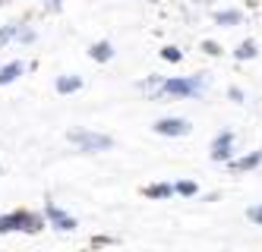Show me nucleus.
<instances>
[{"label": "nucleus", "mask_w": 262, "mask_h": 252, "mask_svg": "<svg viewBox=\"0 0 262 252\" xmlns=\"http://www.w3.org/2000/svg\"><path fill=\"white\" fill-rule=\"evenodd\" d=\"M202 51L209 54V57H218V54H221V48H218L215 41H202Z\"/></svg>", "instance_id": "17"}, {"label": "nucleus", "mask_w": 262, "mask_h": 252, "mask_svg": "<svg viewBox=\"0 0 262 252\" xmlns=\"http://www.w3.org/2000/svg\"><path fill=\"white\" fill-rule=\"evenodd\" d=\"M16 35H19L23 41H35V32H32V29H23V32H16Z\"/></svg>", "instance_id": "21"}, {"label": "nucleus", "mask_w": 262, "mask_h": 252, "mask_svg": "<svg viewBox=\"0 0 262 252\" xmlns=\"http://www.w3.org/2000/svg\"><path fill=\"white\" fill-rule=\"evenodd\" d=\"M155 132L158 135H186L190 132V120H183V117H164L155 123Z\"/></svg>", "instance_id": "6"}, {"label": "nucleus", "mask_w": 262, "mask_h": 252, "mask_svg": "<svg viewBox=\"0 0 262 252\" xmlns=\"http://www.w3.org/2000/svg\"><path fill=\"white\" fill-rule=\"evenodd\" d=\"M79 88H82L79 76H60V79H57V91L60 95H73V91H79Z\"/></svg>", "instance_id": "8"}, {"label": "nucleus", "mask_w": 262, "mask_h": 252, "mask_svg": "<svg viewBox=\"0 0 262 252\" xmlns=\"http://www.w3.org/2000/svg\"><path fill=\"white\" fill-rule=\"evenodd\" d=\"M4 230H29V234H35V230H41V218L26 215V211L4 215V218H0V234H4Z\"/></svg>", "instance_id": "3"}, {"label": "nucleus", "mask_w": 262, "mask_h": 252, "mask_svg": "<svg viewBox=\"0 0 262 252\" xmlns=\"http://www.w3.org/2000/svg\"><path fill=\"white\" fill-rule=\"evenodd\" d=\"M16 32H19V26H16V22H10V26H4V29H0V48H4L7 41H13V38H16Z\"/></svg>", "instance_id": "14"}, {"label": "nucleus", "mask_w": 262, "mask_h": 252, "mask_svg": "<svg viewBox=\"0 0 262 252\" xmlns=\"http://www.w3.org/2000/svg\"><path fill=\"white\" fill-rule=\"evenodd\" d=\"M231 151H234V132L224 129V132L215 135V142H212V161H228Z\"/></svg>", "instance_id": "5"}, {"label": "nucleus", "mask_w": 262, "mask_h": 252, "mask_svg": "<svg viewBox=\"0 0 262 252\" xmlns=\"http://www.w3.org/2000/svg\"><path fill=\"white\" fill-rule=\"evenodd\" d=\"M202 88H205V76H183V79L158 82V91L171 95V98H199Z\"/></svg>", "instance_id": "1"}, {"label": "nucleus", "mask_w": 262, "mask_h": 252, "mask_svg": "<svg viewBox=\"0 0 262 252\" xmlns=\"http://www.w3.org/2000/svg\"><path fill=\"white\" fill-rule=\"evenodd\" d=\"M259 164H262V148H259V151H253V154H247V158L231 161V170H234V173H240V170H253V167H259Z\"/></svg>", "instance_id": "7"}, {"label": "nucleus", "mask_w": 262, "mask_h": 252, "mask_svg": "<svg viewBox=\"0 0 262 252\" xmlns=\"http://www.w3.org/2000/svg\"><path fill=\"white\" fill-rule=\"evenodd\" d=\"M161 57H164V60H171V63H177V60H180L183 54H180L177 48H164V51H161Z\"/></svg>", "instance_id": "16"}, {"label": "nucleus", "mask_w": 262, "mask_h": 252, "mask_svg": "<svg viewBox=\"0 0 262 252\" xmlns=\"http://www.w3.org/2000/svg\"><path fill=\"white\" fill-rule=\"evenodd\" d=\"M228 98H231V101H237V104H240V101H243V91H240V88H237V85H231V88H228Z\"/></svg>", "instance_id": "18"}, {"label": "nucleus", "mask_w": 262, "mask_h": 252, "mask_svg": "<svg viewBox=\"0 0 262 252\" xmlns=\"http://www.w3.org/2000/svg\"><path fill=\"white\" fill-rule=\"evenodd\" d=\"M250 221H256V224H262V205H256V208H250Z\"/></svg>", "instance_id": "19"}, {"label": "nucleus", "mask_w": 262, "mask_h": 252, "mask_svg": "<svg viewBox=\"0 0 262 252\" xmlns=\"http://www.w3.org/2000/svg\"><path fill=\"white\" fill-rule=\"evenodd\" d=\"M67 139L73 145H79L82 151H111L114 148V139L104 132H92V129H70Z\"/></svg>", "instance_id": "2"}, {"label": "nucleus", "mask_w": 262, "mask_h": 252, "mask_svg": "<svg viewBox=\"0 0 262 252\" xmlns=\"http://www.w3.org/2000/svg\"><path fill=\"white\" fill-rule=\"evenodd\" d=\"M171 192H174L171 183H155V186L145 189V196H148V199H171Z\"/></svg>", "instance_id": "11"}, {"label": "nucleus", "mask_w": 262, "mask_h": 252, "mask_svg": "<svg viewBox=\"0 0 262 252\" xmlns=\"http://www.w3.org/2000/svg\"><path fill=\"white\" fill-rule=\"evenodd\" d=\"M23 63H10V66H4V70H0V85H7V82H13L16 79V76H23Z\"/></svg>", "instance_id": "12"}, {"label": "nucleus", "mask_w": 262, "mask_h": 252, "mask_svg": "<svg viewBox=\"0 0 262 252\" xmlns=\"http://www.w3.org/2000/svg\"><path fill=\"white\" fill-rule=\"evenodd\" d=\"M174 192H180V196H196L199 186H196V183H190V180H183V183H177V186H174Z\"/></svg>", "instance_id": "15"}, {"label": "nucleus", "mask_w": 262, "mask_h": 252, "mask_svg": "<svg viewBox=\"0 0 262 252\" xmlns=\"http://www.w3.org/2000/svg\"><path fill=\"white\" fill-rule=\"evenodd\" d=\"M215 22H218V26H240V22H243V13H240V10H224V13L215 16Z\"/></svg>", "instance_id": "10"}, {"label": "nucleus", "mask_w": 262, "mask_h": 252, "mask_svg": "<svg viewBox=\"0 0 262 252\" xmlns=\"http://www.w3.org/2000/svg\"><path fill=\"white\" fill-rule=\"evenodd\" d=\"M92 60H98V63H104V60H111L114 57V48H111V41H98V44H92Z\"/></svg>", "instance_id": "9"}, {"label": "nucleus", "mask_w": 262, "mask_h": 252, "mask_svg": "<svg viewBox=\"0 0 262 252\" xmlns=\"http://www.w3.org/2000/svg\"><path fill=\"white\" fill-rule=\"evenodd\" d=\"M259 51H256V44L253 41H243V44H237V51H234V57L237 60H253Z\"/></svg>", "instance_id": "13"}, {"label": "nucleus", "mask_w": 262, "mask_h": 252, "mask_svg": "<svg viewBox=\"0 0 262 252\" xmlns=\"http://www.w3.org/2000/svg\"><path fill=\"white\" fill-rule=\"evenodd\" d=\"M45 218L51 221V227H54V230H76V218L67 215V211H63V208H57L54 202H48V205H45Z\"/></svg>", "instance_id": "4"}, {"label": "nucleus", "mask_w": 262, "mask_h": 252, "mask_svg": "<svg viewBox=\"0 0 262 252\" xmlns=\"http://www.w3.org/2000/svg\"><path fill=\"white\" fill-rule=\"evenodd\" d=\"M45 10L48 13H57L60 10V0H45Z\"/></svg>", "instance_id": "20"}]
</instances>
